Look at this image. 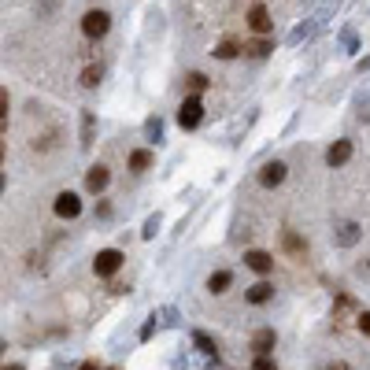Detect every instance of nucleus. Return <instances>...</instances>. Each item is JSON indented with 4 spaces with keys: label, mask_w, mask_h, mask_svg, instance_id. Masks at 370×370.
<instances>
[{
    "label": "nucleus",
    "mask_w": 370,
    "mask_h": 370,
    "mask_svg": "<svg viewBox=\"0 0 370 370\" xmlns=\"http://www.w3.org/2000/svg\"><path fill=\"white\" fill-rule=\"evenodd\" d=\"M107 182H111V174H107L104 163H93V167L85 170V189H89V193H104Z\"/></svg>",
    "instance_id": "9"
},
{
    "label": "nucleus",
    "mask_w": 370,
    "mask_h": 370,
    "mask_svg": "<svg viewBox=\"0 0 370 370\" xmlns=\"http://www.w3.org/2000/svg\"><path fill=\"white\" fill-rule=\"evenodd\" d=\"M356 326H359V333H363V337H370V311H359V315H356Z\"/></svg>",
    "instance_id": "23"
},
{
    "label": "nucleus",
    "mask_w": 370,
    "mask_h": 370,
    "mask_svg": "<svg viewBox=\"0 0 370 370\" xmlns=\"http://www.w3.org/2000/svg\"><path fill=\"white\" fill-rule=\"evenodd\" d=\"M348 159H352V141H348V137L333 141L330 152H326V163H330V167H345Z\"/></svg>",
    "instance_id": "11"
},
{
    "label": "nucleus",
    "mask_w": 370,
    "mask_h": 370,
    "mask_svg": "<svg viewBox=\"0 0 370 370\" xmlns=\"http://www.w3.org/2000/svg\"><path fill=\"white\" fill-rule=\"evenodd\" d=\"M245 300H248V304H256V308H263V304L274 300V285H270V282H256V285H248V289H245Z\"/></svg>",
    "instance_id": "10"
},
{
    "label": "nucleus",
    "mask_w": 370,
    "mask_h": 370,
    "mask_svg": "<svg viewBox=\"0 0 370 370\" xmlns=\"http://www.w3.org/2000/svg\"><path fill=\"white\" fill-rule=\"evenodd\" d=\"M93 130H96L93 111H82V148H89V144H93Z\"/></svg>",
    "instance_id": "16"
},
{
    "label": "nucleus",
    "mask_w": 370,
    "mask_h": 370,
    "mask_svg": "<svg viewBox=\"0 0 370 370\" xmlns=\"http://www.w3.org/2000/svg\"><path fill=\"white\" fill-rule=\"evenodd\" d=\"M193 345H196V348H200V352H204V356H215V352H219V348H215V341H211V337H207V333H200V330H196V333H193Z\"/></svg>",
    "instance_id": "20"
},
{
    "label": "nucleus",
    "mask_w": 370,
    "mask_h": 370,
    "mask_svg": "<svg viewBox=\"0 0 370 370\" xmlns=\"http://www.w3.org/2000/svg\"><path fill=\"white\" fill-rule=\"evenodd\" d=\"M215 56H219V60H233V56H237V41H233V38L219 41V44H215Z\"/></svg>",
    "instance_id": "19"
},
{
    "label": "nucleus",
    "mask_w": 370,
    "mask_h": 370,
    "mask_svg": "<svg viewBox=\"0 0 370 370\" xmlns=\"http://www.w3.org/2000/svg\"><path fill=\"white\" fill-rule=\"evenodd\" d=\"M285 174H289V167L282 163V159H270V163L259 167V185H263V189H274V185L285 182Z\"/></svg>",
    "instance_id": "4"
},
{
    "label": "nucleus",
    "mask_w": 370,
    "mask_h": 370,
    "mask_svg": "<svg viewBox=\"0 0 370 370\" xmlns=\"http://www.w3.org/2000/svg\"><path fill=\"white\" fill-rule=\"evenodd\" d=\"M274 345H278V333L270 330V326H263V330L252 333V352H256V356H270V352H274Z\"/></svg>",
    "instance_id": "8"
},
{
    "label": "nucleus",
    "mask_w": 370,
    "mask_h": 370,
    "mask_svg": "<svg viewBox=\"0 0 370 370\" xmlns=\"http://www.w3.org/2000/svg\"><path fill=\"white\" fill-rule=\"evenodd\" d=\"M0 115H4V122H8V89H0Z\"/></svg>",
    "instance_id": "26"
},
{
    "label": "nucleus",
    "mask_w": 370,
    "mask_h": 370,
    "mask_svg": "<svg viewBox=\"0 0 370 370\" xmlns=\"http://www.w3.org/2000/svg\"><path fill=\"white\" fill-rule=\"evenodd\" d=\"M101 78H104V67H85L82 70V85L85 89H96V85H101Z\"/></svg>",
    "instance_id": "18"
},
{
    "label": "nucleus",
    "mask_w": 370,
    "mask_h": 370,
    "mask_svg": "<svg viewBox=\"0 0 370 370\" xmlns=\"http://www.w3.org/2000/svg\"><path fill=\"white\" fill-rule=\"evenodd\" d=\"M122 252L119 248H101L96 252V259H93V270H96V278H115L119 274V267H122Z\"/></svg>",
    "instance_id": "2"
},
{
    "label": "nucleus",
    "mask_w": 370,
    "mask_h": 370,
    "mask_svg": "<svg viewBox=\"0 0 370 370\" xmlns=\"http://www.w3.org/2000/svg\"><path fill=\"white\" fill-rule=\"evenodd\" d=\"M248 26L259 34V38H267V34L274 30V23H270V12H267V4H252V8H248Z\"/></svg>",
    "instance_id": "5"
},
{
    "label": "nucleus",
    "mask_w": 370,
    "mask_h": 370,
    "mask_svg": "<svg viewBox=\"0 0 370 370\" xmlns=\"http://www.w3.org/2000/svg\"><path fill=\"white\" fill-rule=\"evenodd\" d=\"M200 122H204V101H200V93H193L178 107V126H182V130H196Z\"/></svg>",
    "instance_id": "1"
},
{
    "label": "nucleus",
    "mask_w": 370,
    "mask_h": 370,
    "mask_svg": "<svg viewBox=\"0 0 370 370\" xmlns=\"http://www.w3.org/2000/svg\"><path fill=\"white\" fill-rule=\"evenodd\" d=\"M144 133H148L152 141H159V137H163V122H159V119H148V122H144Z\"/></svg>",
    "instance_id": "22"
},
{
    "label": "nucleus",
    "mask_w": 370,
    "mask_h": 370,
    "mask_svg": "<svg viewBox=\"0 0 370 370\" xmlns=\"http://www.w3.org/2000/svg\"><path fill=\"white\" fill-rule=\"evenodd\" d=\"M230 285H233V274H230V270H215V274L207 278V289H211V293H226Z\"/></svg>",
    "instance_id": "14"
},
{
    "label": "nucleus",
    "mask_w": 370,
    "mask_h": 370,
    "mask_svg": "<svg viewBox=\"0 0 370 370\" xmlns=\"http://www.w3.org/2000/svg\"><path fill=\"white\" fill-rule=\"evenodd\" d=\"M156 230H159V219H156V215H152V219L144 222V230H141V233H144V237H156Z\"/></svg>",
    "instance_id": "25"
},
{
    "label": "nucleus",
    "mask_w": 370,
    "mask_h": 370,
    "mask_svg": "<svg viewBox=\"0 0 370 370\" xmlns=\"http://www.w3.org/2000/svg\"><path fill=\"white\" fill-rule=\"evenodd\" d=\"M356 241H359V226H356V222H345V226H341V233H337V245H356Z\"/></svg>",
    "instance_id": "17"
},
{
    "label": "nucleus",
    "mask_w": 370,
    "mask_h": 370,
    "mask_svg": "<svg viewBox=\"0 0 370 370\" xmlns=\"http://www.w3.org/2000/svg\"><path fill=\"white\" fill-rule=\"evenodd\" d=\"M185 85L193 89V93H204V89L211 85V82H207V75H200V70H193V75H185Z\"/></svg>",
    "instance_id": "21"
},
{
    "label": "nucleus",
    "mask_w": 370,
    "mask_h": 370,
    "mask_svg": "<svg viewBox=\"0 0 370 370\" xmlns=\"http://www.w3.org/2000/svg\"><path fill=\"white\" fill-rule=\"evenodd\" d=\"M111 370H115V367H111Z\"/></svg>",
    "instance_id": "30"
},
{
    "label": "nucleus",
    "mask_w": 370,
    "mask_h": 370,
    "mask_svg": "<svg viewBox=\"0 0 370 370\" xmlns=\"http://www.w3.org/2000/svg\"><path fill=\"white\" fill-rule=\"evenodd\" d=\"M56 215H60V219H78V215H82V200H78V193H60L56 196Z\"/></svg>",
    "instance_id": "7"
},
{
    "label": "nucleus",
    "mask_w": 370,
    "mask_h": 370,
    "mask_svg": "<svg viewBox=\"0 0 370 370\" xmlns=\"http://www.w3.org/2000/svg\"><path fill=\"white\" fill-rule=\"evenodd\" d=\"M245 52H248L252 60H267L270 52H274V41H270V38H256V41L245 44Z\"/></svg>",
    "instance_id": "13"
},
{
    "label": "nucleus",
    "mask_w": 370,
    "mask_h": 370,
    "mask_svg": "<svg viewBox=\"0 0 370 370\" xmlns=\"http://www.w3.org/2000/svg\"><path fill=\"white\" fill-rule=\"evenodd\" d=\"M245 267L267 278L270 270H274V256H270V252H263V248H252V252H245Z\"/></svg>",
    "instance_id": "6"
},
{
    "label": "nucleus",
    "mask_w": 370,
    "mask_h": 370,
    "mask_svg": "<svg viewBox=\"0 0 370 370\" xmlns=\"http://www.w3.org/2000/svg\"><path fill=\"white\" fill-rule=\"evenodd\" d=\"M152 167V152L148 148H133L130 152V170H148Z\"/></svg>",
    "instance_id": "15"
},
{
    "label": "nucleus",
    "mask_w": 370,
    "mask_h": 370,
    "mask_svg": "<svg viewBox=\"0 0 370 370\" xmlns=\"http://www.w3.org/2000/svg\"><path fill=\"white\" fill-rule=\"evenodd\" d=\"M252 370H278V363L270 356H256V363H252Z\"/></svg>",
    "instance_id": "24"
},
{
    "label": "nucleus",
    "mask_w": 370,
    "mask_h": 370,
    "mask_svg": "<svg viewBox=\"0 0 370 370\" xmlns=\"http://www.w3.org/2000/svg\"><path fill=\"white\" fill-rule=\"evenodd\" d=\"M282 245H285L289 256H296V259H304V256H308V241H304V237H296V230H282Z\"/></svg>",
    "instance_id": "12"
},
{
    "label": "nucleus",
    "mask_w": 370,
    "mask_h": 370,
    "mask_svg": "<svg viewBox=\"0 0 370 370\" xmlns=\"http://www.w3.org/2000/svg\"><path fill=\"white\" fill-rule=\"evenodd\" d=\"M330 370H352L348 363H330Z\"/></svg>",
    "instance_id": "27"
},
{
    "label": "nucleus",
    "mask_w": 370,
    "mask_h": 370,
    "mask_svg": "<svg viewBox=\"0 0 370 370\" xmlns=\"http://www.w3.org/2000/svg\"><path fill=\"white\" fill-rule=\"evenodd\" d=\"M4 370H23V363H12V367H4Z\"/></svg>",
    "instance_id": "29"
},
{
    "label": "nucleus",
    "mask_w": 370,
    "mask_h": 370,
    "mask_svg": "<svg viewBox=\"0 0 370 370\" xmlns=\"http://www.w3.org/2000/svg\"><path fill=\"white\" fill-rule=\"evenodd\" d=\"M78 370H96V363H82V367H78Z\"/></svg>",
    "instance_id": "28"
},
{
    "label": "nucleus",
    "mask_w": 370,
    "mask_h": 370,
    "mask_svg": "<svg viewBox=\"0 0 370 370\" xmlns=\"http://www.w3.org/2000/svg\"><path fill=\"white\" fill-rule=\"evenodd\" d=\"M107 30H111V15H107L104 8H93V12L82 15V34L85 38H104Z\"/></svg>",
    "instance_id": "3"
}]
</instances>
